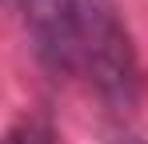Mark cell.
<instances>
[{
  "label": "cell",
  "instance_id": "cell-3",
  "mask_svg": "<svg viewBox=\"0 0 148 144\" xmlns=\"http://www.w3.org/2000/svg\"><path fill=\"white\" fill-rule=\"evenodd\" d=\"M128 144H140V140H128Z\"/></svg>",
  "mask_w": 148,
  "mask_h": 144
},
{
  "label": "cell",
  "instance_id": "cell-1",
  "mask_svg": "<svg viewBox=\"0 0 148 144\" xmlns=\"http://www.w3.org/2000/svg\"><path fill=\"white\" fill-rule=\"evenodd\" d=\"M76 60H84L96 88L112 100H132L136 56L120 16L108 0H76Z\"/></svg>",
  "mask_w": 148,
  "mask_h": 144
},
{
  "label": "cell",
  "instance_id": "cell-2",
  "mask_svg": "<svg viewBox=\"0 0 148 144\" xmlns=\"http://www.w3.org/2000/svg\"><path fill=\"white\" fill-rule=\"evenodd\" d=\"M32 36L52 64L76 60V0H20Z\"/></svg>",
  "mask_w": 148,
  "mask_h": 144
}]
</instances>
